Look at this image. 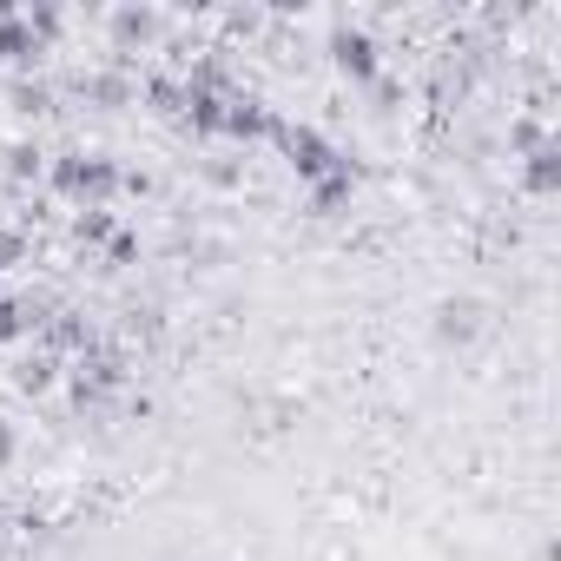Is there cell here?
<instances>
[{"instance_id": "8992f818", "label": "cell", "mask_w": 561, "mask_h": 561, "mask_svg": "<svg viewBox=\"0 0 561 561\" xmlns=\"http://www.w3.org/2000/svg\"><path fill=\"white\" fill-rule=\"evenodd\" d=\"M554 179H561V152H554V146H535V152H528V185H535V192H554Z\"/></svg>"}, {"instance_id": "52a82bcc", "label": "cell", "mask_w": 561, "mask_h": 561, "mask_svg": "<svg viewBox=\"0 0 561 561\" xmlns=\"http://www.w3.org/2000/svg\"><path fill=\"white\" fill-rule=\"evenodd\" d=\"M21 331H27V324H21V311H14V305H8V298H0V344H14V337H21Z\"/></svg>"}, {"instance_id": "9c48e42d", "label": "cell", "mask_w": 561, "mask_h": 561, "mask_svg": "<svg viewBox=\"0 0 561 561\" xmlns=\"http://www.w3.org/2000/svg\"><path fill=\"white\" fill-rule=\"evenodd\" d=\"M14 456V436H8V423H0V462H8Z\"/></svg>"}, {"instance_id": "6da1fadb", "label": "cell", "mask_w": 561, "mask_h": 561, "mask_svg": "<svg viewBox=\"0 0 561 561\" xmlns=\"http://www.w3.org/2000/svg\"><path fill=\"white\" fill-rule=\"evenodd\" d=\"M54 185H60V192H73V198H106V192L119 185V165H113V159L80 152V159H60V165H54Z\"/></svg>"}, {"instance_id": "277c9868", "label": "cell", "mask_w": 561, "mask_h": 561, "mask_svg": "<svg viewBox=\"0 0 561 561\" xmlns=\"http://www.w3.org/2000/svg\"><path fill=\"white\" fill-rule=\"evenodd\" d=\"M351 185H357V172H351V159H337V172H324V179H318L311 205H318V211H337V205L351 198Z\"/></svg>"}, {"instance_id": "ba28073f", "label": "cell", "mask_w": 561, "mask_h": 561, "mask_svg": "<svg viewBox=\"0 0 561 561\" xmlns=\"http://www.w3.org/2000/svg\"><path fill=\"white\" fill-rule=\"evenodd\" d=\"M14 251H21V238H14V231H0V264H8Z\"/></svg>"}, {"instance_id": "5b68a950", "label": "cell", "mask_w": 561, "mask_h": 561, "mask_svg": "<svg viewBox=\"0 0 561 561\" xmlns=\"http://www.w3.org/2000/svg\"><path fill=\"white\" fill-rule=\"evenodd\" d=\"M0 54H8V60H27L34 54V27L21 14H8V8H0Z\"/></svg>"}, {"instance_id": "7a4b0ae2", "label": "cell", "mask_w": 561, "mask_h": 561, "mask_svg": "<svg viewBox=\"0 0 561 561\" xmlns=\"http://www.w3.org/2000/svg\"><path fill=\"white\" fill-rule=\"evenodd\" d=\"M271 133L285 139V152H291V165H298L305 179H324V172H337V159H344V152H331L311 126H271Z\"/></svg>"}, {"instance_id": "3957f363", "label": "cell", "mask_w": 561, "mask_h": 561, "mask_svg": "<svg viewBox=\"0 0 561 561\" xmlns=\"http://www.w3.org/2000/svg\"><path fill=\"white\" fill-rule=\"evenodd\" d=\"M331 60H337L351 80H377V41L357 34V27H337V34H331Z\"/></svg>"}]
</instances>
